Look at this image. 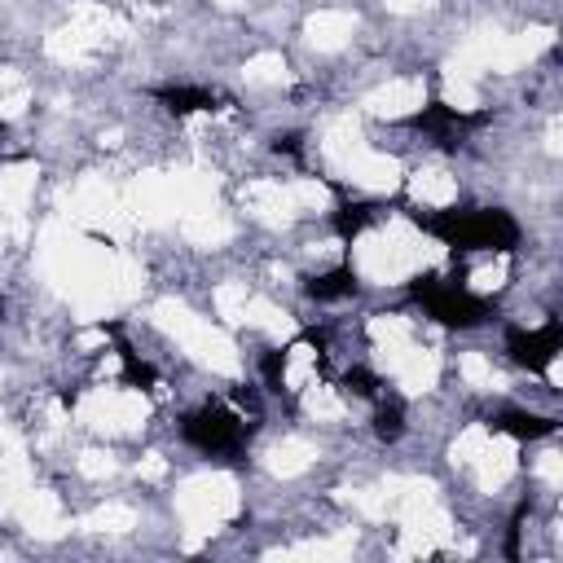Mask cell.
Wrapping results in <instances>:
<instances>
[{"mask_svg": "<svg viewBox=\"0 0 563 563\" xmlns=\"http://www.w3.org/2000/svg\"><path fill=\"white\" fill-rule=\"evenodd\" d=\"M344 388L352 392V396H379V379H374L370 370H361V366H352L348 374H344Z\"/></svg>", "mask_w": 563, "mask_h": 563, "instance_id": "cell-12", "label": "cell"}, {"mask_svg": "<svg viewBox=\"0 0 563 563\" xmlns=\"http://www.w3.org/2000/svg\"><path fill=\"white\" fill-rule=\"evenodd\" d=\"M260 374H264V388H269V392H282V388H286V348L264 352Z\"/></svg>", "mask_w": 563, "mask_h": 563, "instance_id": "cell-11", "label": "cell"}, {"mask_svg": "<svg viewBox=\"0 0 563 563\" xmlns=\"http://www.w3.org/2000/svg\"><path fill=\"white\" fill-rule=\"evenodd\" d=\"M273 150H278V154H300L304 137H300V132H278V137H273Z\"/></svg>", "mask_w": 563, "mask_h": 563, "instance_id": "cell-13", "label": "cell"}, {"mask_svg": "<svg viewBox=\"0 0 563 563\" xmlns=\"http://www.w3.org/2000/svg\"><path fill=\"white\" fill-rule=\"evenodd\" d=\"M414 225H423L427 234L449 242L454 251H511L520 242V225L502 207H484V212H440L423 216L414 212Z\"/></svg>", "mask_w": 563, "mask_h": 563, "instance_id": "cell-1", "label": "cell"}, {"mask_svg": "<svg viewBox=\"0 0 563 563\" xmlns=\"http://www.w3.org/2000/svg\"><path fill=\"white\" fill-rule=\"evenodd\" d=\"M414 295L436 322L458 326V330H471V326H480L493 317V304L484 300V295H471L467 286H458V282H440L436 273L414 278Z\"/></svg>", "mask_w": 563, "mask_h": 563, "instance_id": "cell-2", "label": "cell"}, {"mask_svg": "<svg viewBox=\"0 0 563 563\" xmlns=\"http://www.w3.org/2000/svg\"><path fill=\"white\" fill-rule=\"evenodd\" d=\"M493 427L506 436H515V440H542V436H555L559 432V423L555 418H542V414H528V410H506L493 418Z\"/></svg>", "mask_w": 563, "mask_h": 563, "instance_id": "cell-6", "label": "cell"}, {"mask_svg": "<svg viewBox=\"0 0 563 563\" xmlns=\"http://www.w3.org/2000/svg\"><path fill=\"white\" fill-rule=\"evenodd\" d=\"M181 436L203 454H238V445L247 440V423L225 405H203L181 423Z\"/></svg>", "mask_w": 563, "mask_h": 563, "instance_id": "cell-3", "label": "cell"}, {"mask_svg": "<svg viewBox=\"0 0 563 563\" xmlns=\"http://www.w3.org/2000/svg\"><path fill=\"white\" fill-rule=\"evenodd\" d=\"M410 124H414V128H423V132H432L436 141H445V146H449V137H458L462 128H480V124H484V115H462V110L445 106V102H432V106L418 110Z\"/></svg>", "mask_w": 563, "mask_h": 563, "instance_id": "cell-5", "label": "cell"}, {"mask_svg": "<svg viewBox=\"0 0 563 563\" xmlns=\"http://www.w3.org/2000/svg\"><path fill=\"white\" fill-rule=\"evenodd\" d=\"M308 295H313L317 304H335V300H352L357 295V273L348 269H330V273H322V278H313L308 282Z\"/></svg>", "mask_w": 563, "mask_h": 563, "instance_id": "cell-7", "label": "cell"}, {"mask_svg": "<svg viewBox=\"0 0 563 563\" xmlns=\"http://www.w3.org/2000/svg\"><path fill=\"white\" fill-rule=\"evenodd\" d=\"M559 348H563L559 322H546L542 330H511V335H506V352H511L524 370H546L550 361L559 357Z\"/></svg>", "mask_w": 563, "mask_h": 563, "instance_id": "cell-4", "label": "cell"}, {"mask_svg": "<svg viewBox=\"0 0 563 563\" xmlns=\"http://www.w3.org/2000/svg\"><path fill=\"white\" fill-rule=\"evenodd\" d=\"M374 216H379V212H374L370 203H344V207H339V212H335V234L344 238V242L361 238V229H366Z\"/></svg>", "mask_w": 563, "mask_h": 563, "instance_id": "cell-9", "label": "cell"}, {"mask_svg": "<svg viewBox=\"0 0 563 563\" xmlns=\"http://www.w3.org/2000/svg\"><path fill=\"white\" fill-rule=\"evenodd\" d=\"M0 313H5V304H0Z\"/></svg>", "mask_w": 563, "mask_h": 563, "instance_id": "cell-14", "label": "cell"}, {"mask_svg": "<svg viewBox=\"0 0 563 563\" xmlns=\"http://www.w3.org/2000/svg\"><path fill=\"white\" fill-rule=\"evenodd\" d=\"M374 436L388 440V445L405 436V410L396 401H379V410H374Z\"/></svg>", "mask_w": 563, "mask_h": 563, "instance_id": "cell-10", "label": "cell"}, {"mask_svg": "<svg viewBox=\"0 0 563 563\" xmlns=\"http://www.w3.org/2000/svg\"><path fill=\"white\" fill-rule=\"evenodd\" d=\"M154 97H159L172 115H194V110H212L216 106V93H207V88H190V84L154 88Z\"/></svg>", "mask_w": 563, "mask_h": 563, "instance_id": "cell-8", "label": "cell"}]
</instances>
